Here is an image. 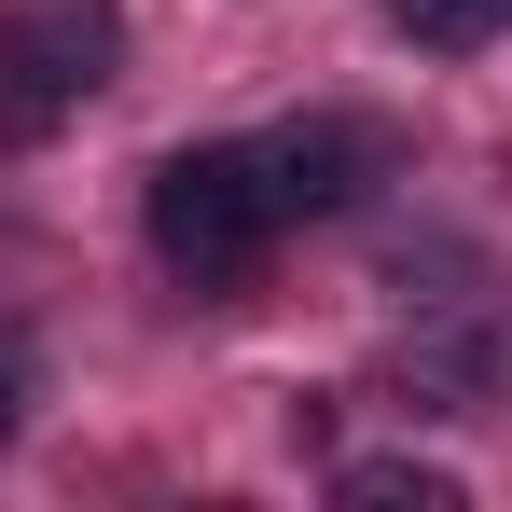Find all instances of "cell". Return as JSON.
Wrapping results in <instances>:
<instances>
[{"label":"cell","mask_w":512,"mask_h":512,"mask_svg":"<svg viewBox=\"0 0 512 512\" xmlns=\"http://www.w3.org/2000/svg\"><path fill=\"white\" fill-rule=\"evenodd\" d=\"M28 388H42V346H28V333H0V443L28 429Z\"/></svg>","instance_id":"cell-7"},{"label":"cell","mask_w":512,"mask_h":512,"mask_svg":"<svg viewBox=\"0 0 512 512\" xmlns=\"http://www.w3.org/2000/svg\"><path fill=\"white\" fill-rule=\"evenodd\" d=\"M374 167H388V125L374 111H319V125H291L263 153V194H277V222H305V208H346Z\"/></svg>","instance_id":"cell-2"},{"label":"cell","mask_w":512,"mask_h":512,"mask_svg":"<svg viewBox=\"0 0 512 512\" xmlns=\"http://www.w3.org/2000/svg\"><path fill=\"white\" fill-rule=\"evenodd\" d=\"M333 485L360 512H457V471H429V457H346Z\"/></svg>","instance_id":"cell-5"},{"label":"cell","mask_w":512,"mask_h":512,"mask_svg":"<svg viewBox=\"0 0 512 512\" xmlns=\"http://www.w3.org/2000/svg\"><path fill=\"white\" fill-rule=\"evenodd\" d=\"M277 236V194H263V153H167L153 167V250L194 277V291H236Z\"/></svg>","instance_id":"cell-1"},{"label":"cell","mask_w":512,"mask_h":512,"mask_svg":"<svg viewBox=\"0 0 512 512\" xmlns=\"http://www.w3.org/2000/svg\"><path fill=\"white\" fill-rule=\"evenodd\" d=\"M70 70L28 42V14H0V153H28V139H56V111H70Z\"/></svg>","instance_id":"cell-3"},{"label":"cell","mask_w":512,"mask_h":512,"mask_svg":"<svg viewBox=\"0 0 512 512\" xmlns=\"http://www.w3.org/2000/svg\"><path fill=\"white\" fill-rule=\"evenodd\" d=\"M14 14H28V42H42L70 84H111V42H125V14H111V0H14Z\"/></svg>","instance_id":"cell-4"},{"label":"cell","mask_w":512,"mask_h":512,"mask_svg":"<svg viewBox=\"0 0 512 512\" xmlns=\"http://www.w3.org/2000/svg\"><path fill=\"white\" fill-rule=\"evenodd\" d=\"M388 28L429 42V56H471V42H499V28H512V0H388Z\"/></svg>","instance_id":"cell-6"}]
</instances>
